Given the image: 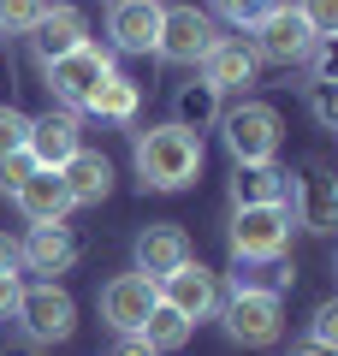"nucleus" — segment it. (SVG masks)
I'll list each match as a JSON object with an SVG mask.
<instances>
[{"label":"nucleus","instance_id":"f257e3e1","mask_svg":"<svg viewBox=\"0 0 338 356\" xmlns=\"http://www.w3.org/2000/svg\"><path fill=\"white\" fill-rule=\"evenodd\" d=\"M137 178H143V191H190L202 178V161H208V149H202V131H184V125H154L137 137Z\"/></svg>","mask_w":338,"mask_h":356},{"label":"nucleus","instance_id":"f03ea898","mask_svg":"<svg viewBox=\"0 0 338 356\" xmlns=\"http://www.w3.org/2000/svg\"><path fill=\"white\" fill-rule=\"evenodd\" d=\"M214 315H220V327H225L232 344L267 350V344H279V332H285V297L267 291V285H232Z\"/></svg>","mask_w":338,"mask_h":356},{"label":"nucleus","instance_id":"7ed1b4c3","mask_svg":"<svg viewBox=\"0 0 338 356\" xmlns=\"http://www.w3.org/2000/svg\"><path fill=\"white\" fill-rule=\"evenodd\" d=\"M113 72H119V54L101 48V42H77L72 54H60V60L42 65V77H48V89H54V102L72 107V113H83V102L107 83Z\"/></svg>","mask_w":338,"mask_h":356},{"label":"nucleus","instance_id":"20e7f679","mask_svg":"<svg viewBox=\"0 0 338 356\" xmlns=\"http://www.w3.org/2000/svg\"><path fill=\"white\" fill-rule=\"evenodd\" d=\"M291 214L279 202H261V208H232V226H225V238H232V261L238 267H261V261H279L291 243Z\"/></svg>","mask_w":338,"mask_h":356},{"label":"nucleus","instance_id":"39448f33","mask_svg":"<svg viewBox=\"0 0 338 356\" xmlns=\"http://www.w3.org/2000/svg\"><path fill=\"white\" fill-rule=\"evenodd\" d=\"M220 143L232 161H279L285 119L273 102H238L232 113H220Z\"/></svg>","mask_w":338,"mask_h":356},{"label":"nucleus","instance_id":"423d86ee","mask_svg":"<svg viewBox=\"0 0 338 356\" xmlns=\"http://www.w3.org/2000/svg\"><path fill=\"white\" fill-rule=\"evenodd\" d=\"M13 321H18L36 344H65V339L77 332V303H72L65 285L42 280V285H24V291H18V315H13Z\"/></svg>","mask_w":338,"mask_h":356},{"label":"nucleus","instance_id":"0eeeda50","mask_svg":"<svg viewBox=\"0 0 338 356\" xmlns=\"http://www.w3.org/2000/svg\"><path fill=\"white\" fill-rule=\"evenodd\" d=\"M250 48H255V60H261V65H285V72H291V65L309 60L314 36H309V24H303V13L285 0V6H273V13L250 30Z\"/></svg>","mask_w":338,"mask_h":356},{"label":"nucleus","instance_id":"6e6552de","mask_svg":"<svg viewBox=\"0 0 338 356\" xmlns=\"http://www.w3.org/2000/svg\"><path fill=\"white\" fill-rule=\"evenodd\" d=\"M220 42V30H214V13H202V6H166L161 13V42H154V54H161L166 65H202V54Z\"/></svg>","mask_w":338,"mask_h":356},{"label":"nucleus","instance_id":"1a4fd4ad","mask_svg":"<svg viewBox=\"0 0 338 356\" xmlns=\"http://www.w3.org/2000/svg\"><path fill=\"white\" fill-rule=\"evenodd\" d=\"M291 214V226H309V232H332L338 220V191H332V172L326 166H309L303 178H285V202H279Z\"/></svg>","mask_w":338,"mask_h":356},{"label":"nucleus","instance_id":"9d476101","mask_svg":"<svg viewBox=\"0 0 338 356\" xmlns=\"http://www.w3.org/2000/svg\"><path fill=\"white\" fill-rule=\"evenodd\" d=\"M83 113H72V107H48V113H36L30 119V143H24V154L36 166H65L77 149H83Z\"/></svg>","mask_w":338,"mask_h":356},{"label":"nucleus","instance_id":"9b49d317","mask_svg":"<svg viewBox=\"0 0 338 356\" xmlns=\"http://www.w3.org/2000/svg\"><path fill=\"white\" fill-rule=\"evenodd\" d=\"M154 280L149 273H137V267H131V273H113L107 285H101V321H107L113 332H137L143 327V315H149L154 309Z\"/></svg>","mask_w":338,"mask_h":356},{"label":"nucleus","instance_id":"f8f14e48","mask_svg":"<svg viewBox=\"0 0 338 356\" xmlns=\"http://www.w3.org/2000/svg\"><path fill=\"white\" fill-rule=\"evenodd\" d=\"M154 291H161V303H172L190 327H196V321H214V309H220V280H214L202 261H184L178 273H166Z\"/></svg>","mask_w":338,"mask_h":356},{"label":"nucleus","instance_id":"ddd939ff","mask_svg":"<svg viewBox=\"0 0 338 356\" xmlns=\"http://www.w3.org/2000/svg\"><path fill=\"white\" fill-rule=\"evenodd\" d=\"M161 0H113L107 6V36L113 54H154L161 42Z\"/></svg>","mask_w":338,"mask_h":356},{"label":"nucleus","instance_id":"4468645a","mask_svg":"<svg viewBox=\"0 0 338 356\" xmlns=\"http://www.w3.org/2000/svg\"><path fill=\"white\" fill-rule=\"evenodd\" d=\"M184 261H196V255H190L184 226H172V220H154V226L137 232V273H149L154 285H161L166 273H178Z\"/></svg>","mask_w":338,"mask_h":356},{"label":"nucleus","instance_id":"2eb2a0df","mask_svg":"<svg viewBox=\"0 0 338 356\" xmlns=\"http://www.w3.org/2000/svg\"><path fill=\"white\" fill-rule=\"evenodd\" d=\"M255 48L238 36H220L208 54H202V83L214 89V95H232V89H250L255 83Z\"/></svg>","mask_w":338,"mask_h":356},{"label":"nucleus","instance_id":"dca6fc26","mask_svg":"<svg viewBox=\"0 0 338 356\" xmlns=\"http://www.w3.org/2000/svg\"><path fill=\"white\" fill-rule=\"evenodd\" d=\"M65 184V196H72V208H101L113 196V161L101 149H77L65 166H54Z\"/></svg>","mask_w":338,"mask_h":356},{"label":"nucleus","instance_id":"f3484780","mask_svg":"<svg viewBox=\"0 0 338 356\" xmlns=\"http://www.w3.org/2000/svg\"><path fill=\"white\" fill-rule=\"evenodd\" d=\"M13 202H18V214H24L30 226H65V214H72V196H65V184H60L54 166H36V172L13 191Z\"/></svg>","mask_w":338,"mask_h":356},{"label":"nucleus","instance_id":"a211bd4d","mask_svg":"<svg viewBox=\"0 0 338 356\" xmlns=\"http://www.w3.org/2000/svg\"><path fill=\"white\" fill-rule=\"evenodd\" d=\"M77 42H89V18H83V6H72V0L48 6V13H42V24L30 30L36 65H48V60H60V54H72Z\"/></svg>","mask_w":338,"mask_h":356},{"label":"nucleus","instance_id":"6ab92c4d","mask_svg":"<svg viewBox=\"0 0 338 356\" xmlns=\"http://www.w3.org/2000/svg\"><path fill=\"white\" fill-rule=\"evenodd\" d=\"M77 255L83 250L65 226H30V238L18 243V267H30V273H72Z\"/></svg>","mask_w":338,"mask_h":356},{"label":"nucleus","instance_id":"aec40b11","mask_svg":"<svg viewBox=\"0 0 338 356\" xmlns=\"http://www.w3.org/2000/svg\"><path fill=\"white\" fill-rule=\"evenodd\" d=\"M285 166L279 161H232V208H261L285 202Z\"/></svg>","mask_w":338,"mask_h":356},{"label":"nucleus","instance_id":"412c9836","mask_svg":"<svg viewBox=\"0 0 338 356\" xmlns=\"http://www.w3.org/2000/svg\"><path fill=\"white\" fill-rule=\"evenodd\" d=\"M137 107H143V89H137V77L113 72L107 83H101L95 95H89V102H83V113L107 119V125H131V119H137Z\"/></svg>","mask_w":338,"mask_h":356},{"label":"nucleus","instance_id":"4be33fe9","mask_svg":"<svg viewBox=\"0 0 338 356\" xmlns=\"http://www.w3.org/2000/svg\"><path fill=\"white\" fill-rule=\"evenodd\" d=\"M190 332H196V327H190V321L178 315L172 303H161V297H154V309L143 315L137 339L149 344V350H161V356H166V350H184V344H190Z\"/></svg>","mask_w":338,"mask_h":356},{"label":"nucleus","instance_id":"5701e85b","mask_svg":"<svg viewBox=\"0 0 338 356\" xmlns=\"http://www.w3.org/2000/svg\"><path fill=\"white\" fill-rule=\"evenodd\" d=\"M208 119H220V95H214L208 83H196V89H178V119H172V125L202 131Z\"/></svg>","mask_w":338,"mask_h":356},{"label":"nucleus","instance_id":"b1692460","mask_svg":"<svg viewBox=\"0 0 338 356\" xmlns=\"http://www.w3.org/2000/svg\"><path fill=\"white\" fill-rule=\"evenodd\" d=\"M48 13V0H0V36H30Z\"/></svg>","mask_w":338,"mask_h":356},{"label":"nucleus","instance_id":"393cba45","mask_svg":"<svg viewBox=\"0 0 338 356\" xmlns=\"http://www.w3.org/2000/svg\"><path fill=\"white\" fill-rule=\"evenodd\" d=\"M273 6H285V0H214V13H220L225 24H238V30H255Z\"/></svg>","mask_w":338,"mask_h":356},{"label":"nucleus","instance_id":"a878e982","mask_svg":"<svg viewBox=\"0 0 338 356\" xmlns=\"http://www.w3.org/2000/svg\"><path fill=\"white\" fill-rule=\"evenodd\" d=\"M309 113L321 131H338V83L332 77H309Z\"/></svg>","mask_w":338,"mask_h":356},{"label":"nucleus","instance_id":"bb28decb","mask_svg":"<svg viewBox=\"0 0 338 356\" xmlns=\"http://www.w3.org/2000/svg\"><path fill=\"white\" fill-rule=\"evenodd\" d=\"M297 13H303V24H309L314 42L338 36V0H297Z\"/></svg>","mask_w":338,"mask_h":356},{"label":"nucleus","instance_id":"cd10ccee","mask_svg":"<svg viewBox=\"0 0 338 356\" xmlns=\"http://www.w3.org/2000/svg\"><path fill=\"white\" fill-rule=\"evenodd\" d=\"M309 344H321V350H338V297L314 303V315H309Z\"/></svg>","mask_w":338,"mask_h":356},{"label":"nucleus","instance_id":"c85d7f7f","mask_svg":"<svg viewBox=\"0 0 338 356\" xmlns=\"http://www.w3.org/2000/svg\"><path fill=\"white\" fill-rule=\"evenodd\" d=\"M30 143V113H18V107L0 102V154H18Z\"/></svg>","mask_w":338,"mask_h":356},{"label":"nucleus","instance_id":"c756f323","mask_svg":"<svg viewBox=\"0 0 338 356\" xmlns=\"http://www.w3.org/2000/svg\"><path fill=\"white\" fill-rule=\"evenodd\" d=\"M30 172H36V161H30L24 149H18V154H0V196H13Z\"/></svg>","mask_w":338,"mask_h":356},{"label":"nucleus","instance_id":"7c9ffc66","mask_svg":"<svg viewBox=\"0 0 338 356\" xmlns=\"http://www.w3.org/2000/svg\"><path fill=\"white\" fill-rule=\"evenodd\" d=\"M18 291H24V280L18 273H0V321L18 315Z\"/></svg>","mask_w":338,"mask_h":356},{"label":"nucleus","instance_id":"2f4dec72","mask_svg":"<svg viewBox=\"0 0 338 356\" xmlns=\"http://www.w3.org/2000/svg\"><path fill=\"white\" fill-rule=\"evenodd\" d=\"M107 356H161V350H149V344H143L137 332H119V344H113Z\"/></svg>","mask_w":338,"mask_h":356},{"label":"nucleus","instance_id":"473e14b6","mask_svg":"<svg viewBox=\"0 0 338 356\" xmlns=\"http://www.w3.org/2000/svg\"><path fill=\"white\" fill-rule=\"evenodd\" d=\"M0 273H18V243L0 232Z\"/></svg>","mask_w":338,"mask_h":356},{"label":"nucleus","instance_id":"72a5a7b5","mask_svg":"<svg viewBox=\"0 0 338 356\" xmlns=\"http://www.w3.org/2000/svg\"><path fill=\"white\" fill-rule=\"evenodd\" d=\"M291 356H338V350H321V344H303V350H291Z\"/></svg>","mask_w":338,"mask_h":356}]
</instances>
